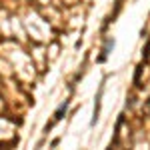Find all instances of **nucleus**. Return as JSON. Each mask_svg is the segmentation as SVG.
Here are the masks:
<instances>
[{
    "label": "nucleus",
    "instance_id": "nucleus-1",
    "mask_svg": "<svg viewBox=\"0 0 150 150\" xmlns=\"http://www.w3.org/2000/svg\"><path fill=\"white\" fill-rule=\"evenodd\" d=\"M102 92H104V86H100L98 96H96V106H94V118H92V122H96V118H98V114H100V98H102Z\"/></svg>",
    "mask_w": 150,
    "mask_h": 150
}]
</instances>
